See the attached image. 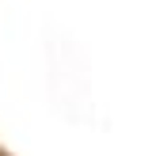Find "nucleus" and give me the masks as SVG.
I'll return each mask as SVG.
<instances>
[]
</instances>
